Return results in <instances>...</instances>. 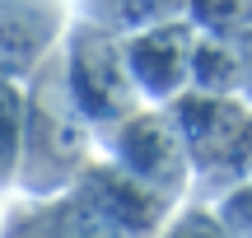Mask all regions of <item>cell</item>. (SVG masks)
<instances>
[{
    "mask_svg": "<svg viewBox=\"0 0 252 238\" xmlns=\"http://www.w3.org/2000/svg\"><path fill=\"white\" fill-rule=\"evenodd\" d=\"M89 140L94 131L75 112L70 93H65L61 75V47L28 75L24 84V140H19V178L28 201H47V196L70 192L80 168L89 164Z\"/></svg>",
    "mask_w": 252,
    "mask_h": 238,
    "instance_id": "obj_1",
    "label": "cell"
},
{
    "mask_svg": "<svg viewBox=\"0 0 252 238\" xmlns=\"http://www.w3.org/2000/svg\"><path fill=\"white\" fill-rule=\"evenodd\" d=\"M61 75L75 112L84 117L89 131L108 136L117 121L140 112V89L122 56V37L98 24H70L61 37Z\"/></svg>",
    "mask_w": 252,
    "mask_h": 238,
    "instance_id": "obj_2",
    "label": "cell"
},
{
    "mask_svg": "<svg viewBox=\"0 0 252 238\" xmlns=\"http://www.w3.org/2000/svg\"><path fill=\"white\" fill-rule=\"evenodd\" d=\"M108 159L126 178L145 182L150 192L178 201L191 178V159L182 149V136L173 131V117L163 112H131L108 131Z\"/></svg>",
    "mask_w": 252,
    "mask_h": 238,
    "instance_id": "obj_3",
    "label": "cell"
},
{
    "mask_svg": "<svg viewBox=\"0 0 252 238\" xmlns=\"http://www.w3.org/2000/svg\"><path fill=\"white\" fill-rule=\"evenodd\" d=\"M70 196H80L122 238H159V229L168 224V210H173L168 196H159L145 182L126 178L112 159H89L80 168V178L70 182Z\"/></svg>",
    "mask_w": 252,
    "mask_h": 238,
    "instance_id": "obj_4",
    "label": "cell"
},
{
    "mask_svg": "<svg viewBox=\"0 0 252 238\" xmlns=\"http://www.w3.org/2000/svg\"><path fill=\"white\" fill-rule=\"evenodd\" d=\"M61 37L65 0H0V84H28Z\"/></svg>",
    "mask_w": 252,
    "mask_h": 238,
    "instance_id": "obj_5",
    "label": "cell"
},
{
    "mask_svg": "<svg viewBox=\"0 0 252 238\" xmlns=\"http://www.w3.org/2000/svg\"><path fill=\"white\" fill-rule=\"evenodd\" d=\"M122 56H126V70H131L135 89L154 93V98H168L173 89H182V80L191 75V61H196L191 33L178 24H154L145 33L126 37Z\"/></svg>",
    "mask_w": 252,
    "mask_h": 238,
    "instance_id": "obj_6",
    "label": "cell"
},
{
    "mask_svg": "<svg viewBox=\"0 0 252 238\" xmlns=\"http://www.w3.org/2000/svg\"><path fill=\"white\" fill-rule=\"evenodd\" d=\"M42 220H47V234L52 238H122L108 220H98V215L70 192L47 196L42 201Z\"/></svg>",
    "mask_w": 252,
    "mask_h": 238,
    "instance_id": "obj_7",
    "label": "cell"
},
{
    "mask_svg": "<svg viewBox=\"0 0 252 238\" xmlns=\"http://www.w3.org/2000/svg\"><path fill=\"white\" fill-rule=\"evenodd\" d=\"M19 140H24V84H0V192L19 178Z\"/></svg>",
    "mask_w": 252,
    "mask_h": 238,
    "instance_id": "obj_8",
    "label": "cell"
},
{
    "mask_svg": "<svg viewBox=\"0 0 252 238\" xmlns=\"http://www.w3.org/2000/svg\"><path fill=\"white\" fill-rule=\"evenodd\" d=\"M182 9V0H94V14H98V28L117 33V28H154L163 14Z\"/></svg>",
    "mask_w": 252,
    "mask_h": 238,
    "instance_id": "obj_9",
    "label": "cell"
},
{
    "mask_svg": "<svg viewBox=\"0 0 252 238\" xmlns=\"http://www.w3.org/2000/svg\"><path fill=\"white\" fill-rule=\"evenodd\" d=\"M159 238H229L210 210H182L159 229Z\"/></svg>",
    "mask_w": 252,
    "mask_h": 238,
    "instance_id": "obj_10",
    "label": "cell"
},
{
    "mask_svg": "<svg viewBox=\"0 0 252 238\" xmlns=\"http://www.w3.org/2000/svg\"><path fill=\"white\" fill-rule=\"evenodd\" d=\"M0 238H52L42 220V201H19L0 224Z\"/></svg>",
    "mask_w": 252,
    "mask_h": 238,
    "instance_id": "obj_11",
    "label": "cell"
}]
</instances>
